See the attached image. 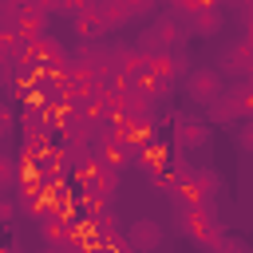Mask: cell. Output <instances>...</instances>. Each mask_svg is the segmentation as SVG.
<instances>
[{"label": "cell", "mask_w": 253, "mask_h": 253, "mask_svg": "<svg viewBox=\"0 0 253 253\" xmlns=\"http://www.w3.org/2000/svg\"><path fill=\"white\" fill-rule=\"evenodd\" d=\"M182 233H186L194 245L213 249L217 237H221V217H217L213 202H206V206H182Z\"/></svg>", "instance_id": "1"}, {"label": "cell", "mask_w": 253, "mask_h": 253, "mask_svg": "<svg viewBox=\"0 0 253 253\" xmlns=\"http://www.w3.org/2000/svg\"><path fill=\"white\" fill-rule=\"evenodd\" d=\"M174 194L182 206H206L221 194V178H217V170H182Z\"/></svg>", "instance_id": "2"}, {"label": "cell", "mask_w": 253, "mask_h": 253, "mask_svg": "<svg viewBox=\"0 0 253 253\" xmlns=\"http://www.w3.org/2000/svg\"><path fill=\"white\" fill-rule=\"evenodd\" d=\"M71 174L79 178V186H83L87 194H103V198H111V194L119 190V170L103 166V162H99V154L79 158V162L71 166Z\"/></svg>", "instance_id": "3"}, {"label": "cell", "mask_w": 253, "mask_h": 253, "mask_svg": "<svg viewBox=\"0 0 253 253\" xmlns=\"http://www.w3.org/2000/svg\"><path fill=\"white\" fill-rule=\"evenodd\" d=\"M178 40H182V32H178L174 16H158V20L146 24V32L138 36V51H142V55H170V51L178 47Z\"/></svg>", "instance_id": "4"}, {"label": "cell", "mask_w": 253, "mask_h": 253, "mask_svg": "<svg viewBox=\"0 0 253 253\" xmlns=\"http://www.w3.org/2000/svg\"><path fill=\"white\" fill-rule=\"evenodd\" d=\"M186 95H190V103L213 107V103L225 95L221 71H217V67H194V71H186Z\"/></svg>", "instance_id": "5"}, {"label": "cell", "mask_w": 253, "mask_h": 253, "mask_svg": "<svg viewBox=\"0 0 253 253\" xmlns=\"http://www.w3.org/2000/svg\"><path fill=\"white\" fill-rule=\"evenodd\" d=\"M154 115H123V119H115L111 123V138H119L123 146H130V150H138L142 142H150L154 138Z\"/></svg>", "instance_id": "6"}, {"label": "cell", "mask_w": 253, "mask_h": 253, "mask_svg": "<svg viewBox=\"0 0 253 253\" xmlns=\"http://www.w3.org/2000/svg\"><path fill=\"white\" fill-rule=\"evenodd\" d=\"M162 225L154 221V217H138L130 229H126V241H130V249L134 253H150V249H158L162 245Z\"/></svg>", "instance_id": "7"}, {"label": "cell", "mask_w": 253, "mask_h": 253, "mask_svg": "<svg viewBox=\"0 0 253 253\" xmlns=\"http://www.w3.org/2000/svg\"><path fill=\"white\" fill-rule=\"evenodd\" d=\"M206 138H210V126H206L202 119H190V115H178V119H174V146L194 150V146H202Z\"/></svg>", "instance_id": "8"}, {"label": "cell", "mask_w": 253, "mask_h": 253, "mask_svg": "<svg viewBox=\"0 0 253 253\" xmlns=\"http://www.w3.org/2000/svg\"><path fill=\"white\" fill-rule=\"evenodd\" d=\"M134 162L146 166V170L154 174V170H162V166L174 162V146H170L166 138H150V142H142V146L134 150Z\"/></svg>", "instance_id": "9"}, {"label": "cell", "mask_w": 253, "mask_h": 253, "mask_svg": "<svg viewBox=\"0 0 253 253\" xmlns=\"http://www.w3.org/2000/svg\"><path fill=\"white\" fill-rule=\"evenodd\" d=\"M12 32H20V40L43 36V32H47V12L32 8V4H16V20H12Z\"/></svg>", "instance_id": "10"}, {"label": "cell", "mask_w": 253, "mask_h": 253, "mask_svg": "<svg viewBox=\"0 0 253 253\" xmlns=\"http://www.w3.org/2000/svg\"><path fill=\"white\" fill-rule=\"evenodd\" d=\"M221 71H229V75H253V36H245V40H237L229 51H225V59H221Z\"/></svg>", "instance_id": "11"}, {"label": "cell", "mask_w": 253, "mask_h": 253, "mask_svg": "<svg viewBox=\"0 0 253 253\" xmlns=\"http://www.w3.org/2000/svg\"><path fill=\"white\" fill-rule=\"evenodd\" d=\"M182 20H186V32H190V36H213V32H221V8H217V4L198 8V12L182 16Z\"/></svg>", "instance_id": "12"}, {"label": "cell", "mask_w": 253, "mask_h": 253, "mask_svg": "<svg viewBox=\"0 0 253 253\" xmlns=\"http://www.w3.org/2000/svg\"><path fill=\"white\" fill-rule=\"evenodd\" d=\"M95 154H99V162L111 166V170H123L126 162H134V150L123 146L119 138H103V142H95Z\"/></svg>", "instance_id": "13"}, {"label": "cell", "mask_w": 253, "mask_h": 253, "mask_svg": "<svg viewBox=\"0 0 253 253\" xmlns=\"http://www.w3.org/2000/svg\"><path fill=\"white\" fill-rule=\"evenodd\" d=\"M71 28L79 32V40H99L103 32H111V24L103 20V12H99L95 4H91L83 16H75V20H71Z\"/></svg>", "instance_id": "14"}, {"label": "cell", "mask_w": 253, "mask_h": 253, "mask_svg": "<svg viewBox=\"0 0 253 253\" xmlns=\"http://www.w3.org/2000/svg\"><path fill=\"white\" fill-rule=\"evenodd\" d=\"M71 217H59V213H43L40 217V233H43V241L47 245H63L67 237H71Z\"/></svg>", "instance_id": "15"}, {"label": "cell", "mask_w": 253, "mask_h": 253, "mask_svg": "<svg viewBox=\"0 0 253 253\" xmlns=\"http://www.w3.org/2000/svg\"><path fill=\"white\" fill-rule=\"evenodd\" d=\"M95 8L103 12V20H107L111 28H119V24H126V20H134V8H130L126 0H95Z\"/></svg>", "instance_id": "16"}, {"label": "cell", "mask_w": 253, "mask_h": 253, "mask_svg": "<svg viewBox=\"0 0 253 253\" xmlns=\"http://www.w3.org/2000/svg\"><path fill=\"white\" fill-rule=\"evenodd\" d=\"M210 119H213V123H233V119H241V111H237V103H233L229 95H221V99L210 107Z\"/></svg>", "instance_id": "17"}, {"label": "cell", "mask_w": 253, "mask_h": 253, "mask_svg": "<svg viewBox=\"0 0 253 253\" xmlns=\"http://www.w3.org/2000/svg\"><path fill=\"white\" fill-rule=\"evenodd\" d=\"M107 202H111V198H103V194H87V190H83V198H79L83 217H91V221H95V217H103V213H107Z\"/></svg>", "instance_id": "18"}, {"label": "cell", "mask_w": 253, "mask_h": 253, "mask_svg": "<svg viewBox=\"0 0 253 253\" xmlns=\"http://www.w3.org/2000/svg\"><path fill=\"white\" fill-rule=\"evenodd\" d=\"M213 253H253L249 249V241H241V237H217V245H213Z\"/></svg>", "instance_id": "19"}, {"label": "cell", "mask_w": 253, "mask_h": 253, "mask_svg": "<svg viewBox=\"0 0 253 253\" xmlns=\"http://www.w3.org/2000/svg\"><path fill=\"white\" fill-rule=\"evenodd\" d=\"M91 4H95V0H59V8H55V12H59V16H67V20H75V16H83Z\"/></svg>", "instance_id": "20"}, {"label": "cell", "mask_w": 253, "mask_h": 253, "mask_svg": "<svg viewBox=\"0 0 253 253\" xmlns=\"http://www.w3.org/2000/svg\"><path fill=\"white\" fill-rule=\"evenodd\" d=\"M213 0H174V12L178 16H190V12H198V8H210Z\"/></svg>", "instance_id": "21"}, {"label": "cell", "mask_w": 253, "mask_h": 253, "mask_svg": "<svg viewBox=\"0 0 253 253\" xmlns=\"http://www.w3.org/2000/svg\"><path fill=\"white\" fill-rule=\"evenodd\" d=\"M12 213H16V202L0 190V225H4V221H12Z\"/></svg>", "instance_id": "22"}, {"label": "cell", "mask_w": 253, "mask_h": 253, "mask_svg": "<svg viewBox=\"0 0 253 253\" xmlns=\"http://www.w3.org/2000/svg\"><path fill=\"white\" fill-rule=\"evenodd\" d=\"M12 123H16V115H12V107H8V103H0V138L8 134V126H12Z\"/></svg>", "instance_id": "23"}, {"label": "cell", "mask_w": 253, "mask_h": 253, "mask_svg": "<svg viewBox=\"0 0 253 253\" xmlns=\"http://www.w3.org/2000/svg\"><path fill=\"white\" fill-rule=\"evenodd\" d=\"M32 8H40V12H55L59 8V0H28Z\"/></svg>", "instance_id": "24"}, {"label": "cell", "mask_w": 253, "mask_h": 253, "mask_svg": "<svg viewBox=\"0 0 253 253\" xmlns=\"http://www.w3.org/2000/svg\"><path fill=\"white\" fill-rule=\"evenodd\" d=\"M8 174H12V166H8V162H4V158H0V182H4V178H8Z\"/></svg>", "instance_id": "25"}, {"label": "cell", "mask_w": 253, "mask_h": 253, "mask_svg": "<svg viewBox=\"0 0 253 253\" xmlns=\"http://www.w3.org/2000/svg\"><path fill=\"white\" fill-rule=\"evenodd\" d=\"M0 253H16V249H12V245H0Z\"/></svg>", "instance_id": "26"}, {"label": "cell", "mask_w": 253, "mask_h": 253, "mask_svg": "<svg viewBox=\"0 0 253 253\" xmlns=\"http://www.w3.org/2000/svg\"><path fill=\"white\" fill-rule=\"evenodd\" d=\"M47 253H59V249H55V245H51V249H47Z\"/></svg>", "instance_id": "27"}]
</instances>
